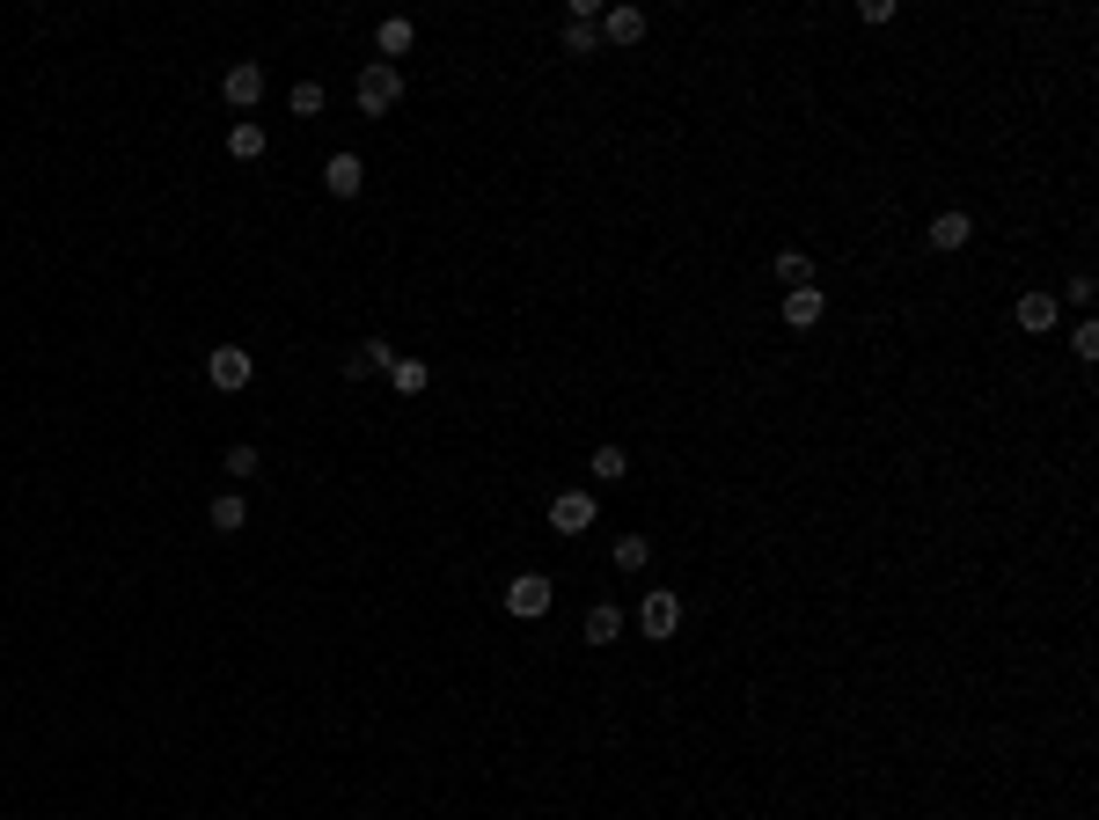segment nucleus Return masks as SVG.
<instances>
[{"label": "nucleus", "instance_id": "obj_1", "mask_svg": "<svg viewBox=\"0 0 1099 820\" xmlns=\"http://www.w3.org/2000/svg\"><path fill=\"white\" fill-rule=\"evenodd\" d=\"M352 96H360V110H366V118H389V110L403 103V67H389V59L360 67V88H352Z\"/></svg>", "mask_w": 1099, "mask_h": 820}, {"label": "nucleus", "instance_id": "obj_2", "mask_svg": "<svg viewBox=\"0 0 1099 820\" xmlns=\"http://www.w3.org/2000/svg\"><path fill=\"white\" fill-rule=\"evenodd\" d=\"M206 382L220 388V396H235V388L257 382V359H249L243 345H213V352H206Z\"/></svg>", "mask_w": 1099, "mask_h": 820}, {"label": "nucleus", "instance_id": "obj_3", "mask_svg": "<svg viewBox=\"0 0 1099 820\" xmlns=\"http://www.w3.org/2000/svg\"><path fill=\"white\" fill-rule=\"evenodd\" d=\"M593 521H601L593 491H558V498H550V535H587Z\"/></svg>", "mask_w": 1099, "mask_h": 820}, {"label": "nucleus", "instance_id": "obj_4", "mask_svg": "<svg viewBox=\"0 0 1099 820\" xmlns=\"http://www.w3.org/2000/svg\"><path fill=\"white\" fill-rule=\"evenodd\" d=\"M550 601H558V586H550L542 572H521V579L507 586V615H521V623H536V615H550Z\"/></svg>", "mask_w": 1099, "mask_h": 820}, {"label": "nucleus", "instance_id": "obj_5", "mask_svg": "<svg viewBox=\"0 0 1099 820\" xmlns=\"http://www.w3.org/2000/svg\"><path fill=\"white\" fill-rule=\"evenodd\" d=\"M638 630H646V638H675V630H681V594L646 586V601H638Z\"/></svg>", "mask_w": 1099, "mask_h": 820}, {"label": "nucleus", "instance_id": "obj_6", "mask_svg": "<svg viewBox=\"0 0 1099 820\" xmlns=\"http://www.w3.org/2000/svg\"><path fill=\"white\" fill-rule=\"evenodd\" d=\"M220 96H227V110H257L264 103V67L257 59H235V67L220 73Z\"/></svg>", "mask_w": 1099, "mask_h": 820}, {"label": "nucleus", "instance_id": "obj_7", "mask_svg": "<svg viewBox=\"0 0 1099 820\" xmlns=\"http://www.w3.org/2000/svg\"><path fill=\"white\" fill-rule=\"evenodd\" d=\"M396 359H403V352L389 345V337H360V345L345 352V374H352V382H366V374H389Z\"/></svg>", "mask_w": 1099, "mask_h": 820}, {"label": "nucleus", "instance_id": "obj_8", "mask_svg": "<svg viewBox=\"0 0 1099 820\" xmlns=\"http://www.w3.org/2000/svg\"><path fill=\"white\" fill-rule=\"evenodd\" d=\"M360 184H366V161L360 155H331V161H323V191H331V198H360Z\"/></svg>", "mask_w": 1099, "mask_h": 820}, {"label": "nucleus", "instance_id": "obj_9", "mask_svg": "<svg viewBox=\"0 0 1099 820\" xmlns=\"http://www.w3.org/2000/svg\"><path fill=\"white\" fill-rule=\"evenodd\" d=\"M593 30L609 37V45H638V37H646V8H601Z\"/></svg>", "mask_w": 1099, "mask_h": 820}, {"label": "nucleus", "instance_id": "obj_10", "mask_svg": "<svg viewBox=\"0 0 1099 820\" xmlns=\"http://www.w3.org/2000/svg\"><path fill=\"white\" fill-rule=\"evenodd\" d=\"M264 147H272V132H264L257 118H235V125H227V155H235V161H264Z\"/></svg>", "mask_w": 1099, "mask_h": 820}, {"label": "nucleus", "instance_id": "obj_11", "mask_svg": "<svg viewBox=\"0 0 1099 820\" xmlns=\"http://www.w3.org/2000/svg\"><path fill=\"white\" fill-rule=\"evenodd\" d=\"M968 243H975V220H968V213H939V220H931V249L953 257V249H968Z\"/></svg>", "mask_w": 1099, "mask_h": 820}, {"label": "nucleus", "instance_id": "obj_12", "mask_svg": "<svg viewBox=\"0 0 1099 820\" xmlns=\"http://www.w3.org/2000/svg\"><path fill=\"white\" fill-rule=\"evenodd\" d=\"M616 638H624V609H616V601H593L587 609V645H616Z\"/></svg>", "mask_w": 1099, "mask_h": 820}, {"label": "nucleus", "instance_id": "obj_13", "mask_svg": "<svg viewBox=\"0 0 1099 820\" xmlns=\"http://www.w3.org/2000/svg\"><path fill=\"white\" fill-rule=\"evenodd\" d=\"M411 37H419V30H411V16H389V22H382V30H374V52H382V59H389V67H396V59H403V52H411Z\"/></svg>", "mask_w": 1099, "mask_h": 820}, {"label": "nucleus", "instance_id": "obj_14", "mask_svg": "<svg viewBox=\"0 0 1099 820\" xmlns=\"http://www.w3.org/2000/svg\"><path fill=\"white\" fill-rule=\"evenodd\" d=\"M1019 330H1033V337H1041V330H1056V294H1019Z\"/></svg>", "mask_w": 1099, "mask_h": 820}, {"label": "nucleus", "instance_id": "obj_15", "mask_svg": "<svg viewBox=\"0 0 1099 820\" xmlns=\"http://www.w3.org/2000/svg\"><path fill=\"white\" fill-rule=\"evenodd\" d=\"M821 308H828V300H821V286H799V294H785V323H792V330H814Z\"/></svg>", "mask_w": 1099, "mask_h": 820}, {"label": "nucleus", "instance_id": "obj_16", "mask_svg": "<svg viewBox=\"0 0 1099 820\" xmlns=\"http://www.w3.org/2000/svg\"><path fill=\"white\" fill-rule=\"evenodd\" d=\"M769 271H777V286H792V294H799V286H814V257H806V249H777V264H769Z\"/></svg>", "mask_w": 1099, "mask_h": 820}, {"label": "nucleus", "instance_id": "obj_17", "mask_svg": "<svg viewBox=\"0 0 1099 820\" xmlns=\"http://www.w3.org/2000/svg\"><path fill=\"white\" fill-rule=\"evenodd\" d=\"M206 521L220 527V535H235V527H249V506H243V491H220V498L206 506Z\"/></svg>", "mask_w": 1099, "mask_h": 820}, {"label": "nucleus", "instance_id": "obj_18", "mask_svg": "<svg viewBox=\"0 0 1099 820\" xmlns=\"http://www.w3.org/2000/svg\"><path fill=\"white\" fill-rule=\"evenodd\" d=\"M587 476H593V484H624V476H630V454L624 447H593Z\"/></svg>", "mask_w": 1099, "mask_h": 820}, {"label": "nucleus", "instance_id": "obj_19", "mask_svg": "<svg viewBox=\"0 0 1099 820\" xmlns=\"http://www.w3.org/2000/svg\"><path fill=\"white\" fill-rule=\"evenodd\" d=\"M652 564V535H616V572H646Z\"/></svg>", "mask_w": 1099, "mask_h": 820}, {"label": "nucleus", "instance_id": "obj_20", "mask_svg": "<svg viewBox=\"0 0 1099 820\" xmlns=\"http://www.w3.org/2000/svg\"><path fill=\"white\" fill-rule=\"evenodd\" d=\"M389 382H396V396H425L433 367H425V359H396V367H389Z\"/></svg>", "mask_w": 1099, "mask_h": 820}, {"label": "nucleus", "instance_id": "obj_21", "mask_svg": "<svg viewBox=\"0 0 1099 820\" xmlns=\"http://www.w3.org/2000/svg\"><path fill=\"white\" fill-rule=\"evenodd\" d=\"M220 470L235 476V484H249V476L264 470V454H257V447H249V439H243V447H227V462H220Z\"/></svg>", "mask_w": 1099, "mask_h": 820}, {"label": "nucleus", "instance_id": "obj_22", "mask_svg": "<svg viewBox=\"0 0 1099 820\" xmlns=\"http://www.w3.org/2000/svg\"><path fill=\"white\" fill-rule=\"evenodd\" d=\"M593 45H601L593 22H565V59H593Z\"/></svg>", "mask_w": 1099, "mask_h": 820}, {"label": "nucleus", "instance_id": "obj_23", "mask_svg": "<svg viewBox=\"0 0 1099 820\" xmlns=\"http://www.w3.org/2000/svg\"><path fill=\"white\" fill-rule=\"evenodd\" d=\"M323 110V81H294V118H315Z\"/></svg>", "mask_w": 1099, "mask_h": 820}, {"label": "nucleus", "instance_id": "obj_24", "mask_svg": "<svg viewBox=\"0 0 1099 820\" xmlns=\"http://www.w3.org/2000/svg\"><path fill=\"white\" fill-rule=\"evenodd\" d=\"M1070 352L1092 367V359H1099V323H1078V330H1070Z\"/></svg>", "mask_w": 1099, "mask_h": 820}, {"label": "nucleus", "instance_id": "obj_25", "mask_svg": "<svg viewBox=\"0 0 1099 820\" xmlns=\"http://www.w3.org/2000/svg\"><path fill=\"white\" fill-rule=\"evenodd\" d=\"M857 22H894V0H857Z\"/></svg>", "mask_w": 1099, "mask_h": 820}, {"label": "nucleus", "instance_id": "obj_26", "mask_svg": "<svg viewBox=\"0 0 1099 820\" xmlns=\"http://www.w3.org/2000/svg\"><path fill=\"white\" fill-rule=\"evenodd\" d=\"M1063 300H1078V308H1085V300H1092V271H1070V286H1063Z\"/></svg>", "mask_w": 1099, "mask_h": 820}]
</instances>
